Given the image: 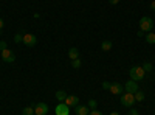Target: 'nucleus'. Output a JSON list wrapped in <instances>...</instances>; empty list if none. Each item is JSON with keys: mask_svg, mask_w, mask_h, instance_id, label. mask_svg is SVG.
Listing matches in <instances>:
<instances>
[{"mask_svg": "<svg viewBox=\"0 0 155 115\" xmlns=\"http://www.w3.org/2000/svg\"><path fill=\"white\" fill-rule=\"evenodd\" d=\"M152 28H153V19L152 17L144 16V17L140 19V30L143 33H150Z\"/></svg>", "mask_w": 155, "mask_h": 115, "instance_id": "1", "label": "nucleus"}, {"mask_svg": "<svg viewBox=\"0 0 155 115\" xmlns=\"http://www.w3.org/2000/svg\"><path fill=\"white\" fill-rule=\"evenodd\" d=\"M129 75H130V79L134 81H141L144 78L146 72L143 70V67H132L130 70H129Z\"/></svg>", "mask_w": 155, "mask_h": 115, "instance_id": "2", "label": "nucleus"}, {"mask_svg": "<svg viewBox=\"0 0 155 115\" xmlns=\"http://www.w3.org/2000/svg\"><path fill=\"white\" fill-rule=\"evenodd\" d=\"M121 104L123 106H126V107H132L134 104H135V95L134 93H129V92H126L124 95H121Z\"/></svg>", "mask_w": 155, "mask_h": 115, "instance_id": "3", "label": "nucleus"}, {"mask_svg": "<svg viewBox=\"0 0 155 115\" xmlns=\"http://www.w3.org/2000/svg\"><path fill=\"white\" fill-rule=\"evenodd\" d=\"M27 47H34L36 45V42H37V37L34 36V34H31V33H25L23 34V41H22Z\"/></svg>", "mask_w": 155, "mask_h": 115, "instance_id": "4", "label": "nucleus"}, {"mask_svg": "<svg viewBox=\"0 0 155 115\" xmlns=\"http://www.w3.org/2000/svg\"><path fill=\"white\" fill-rule=\"evenodd\" d=\"M47 113H48V104L47 103L34 104V115H47Z\"/></svg>", "mask_w": 155, "mask_h": 115, "instance_id": "5", "label": "nucleus"}, {"mask_svg": "<svg viewBox=\"0 0 155 115\" xmlns=\"http://www.w3.org/2000/svg\"><path fill=\"white\" fill-rule=\"evenodd\" d=\"M2 59H3V62H8V64H11V62H14V61H16V55L12 53L11 50L5 48L3 52H2Z\"/></svg>", "mask_w": 155, "mask_h": 115, "instance_id": "6", "label": "nucleus"}, {"mask_svg": "<svg viewBox=\"0 0 155 115\" xmlns=\"http://www.w3.org/2000/svg\"><path fill=\"white\" fill-rule=\"evenodd\" d=\"M124 90L129 92V93H135V92H138V83L134 81V79L127 81V83L124 84Z\"/></svg>", "mask_w": 155, "mask_h": 115, "instance_id": "7", "label": "nucleus"}, {"mask_svg": "<svg viewBox=\"0 0 155 115\" xmlns=\"http://www.w3.org/2000/svg\"><path fill=\"white\" fill-rule=\"evenodd\" d=\"M56 115H70V107L65 104V103H59L54 109Z\"/></svg>", "mask_w": 155, "mask_h": 115, "instance_id": "8", "label": "nucleus"}, {"mask_svg": "<svg viewBox=\"0 0 155 115\" xmlns=\"http://www.w3.org/2000/svg\"><path fill=\"white\" fill-rule=\"evenodd\" d=\"M64 103H65L68 107H76L78 104H79V100H78L76 95H67V98H65Z\"/></svg>", "mask_w": 155, "mask_h": 115, "instance_id": "9", "label": "nucleus"}, {"mask_svg": "<svg viewBox=\"0 0 155 115\" xmlns=\"http://www.w3.org/2000/svg\"><path fill=\"white\" fill-rule=\"evenodd\" d=\"M109 90H110L112 93H115V95H123L124 86H121V84H118V83H115V84H112V86H110Z\"/></svg>", "mask_w": 155, "mask_h": 115, "instance_id": "10", "label": "nucleus"}, {"mask_svg": "<svg viewBox=\"0 0 155 115\" xmlns=\"http://www.w3.org/2000/svg\"><path fill=\"white\" fill-rule=\"evenodd\" d=\"M88 106H82V104H78L74 107V113L76 115H88Z\"/></svg>", "mask_w": 155, "mask_h": 115, "instance_id": "11", "label": "nucleus"}, {"mask_svg": "<svg viewBox=\"0 0 155 115\" xmlns=\"http://www.w3.org/2000/svg\"><path fill=\"white\" fill-rule=\"evenodd\" d=\"M68 58L73 61V59H78L79 58V50H78L76 47H71L70 50H68Z\"/></svg>", "mask_w": 155, "mask_h": 115, "instance_id": "12", "label": "nucleus"}, {"mask_svg": "<svg viewBox=\"0 0 155 115\" xmlns=\"http://www.w3.org/2000/svg\"><path fill=\"white\" fill-rule=\"evenodd\" d=\"M22 115H34V104L33 106H28V107H23Z\"/></svg>", "mask_w": 155, "mask_h": 115, "instance_id": "13", "label": "nucleus"}, {"mask_svg": "<svg viewBox=\"0 0 155 115\" xmlns=\"http://www.w3.org/2000/svg\"><path fill=\"white\" fill-rule=\"evenodd\" d=\"M56 98L61 101V103H64V101H65V98H67V93L64 92V90H58V92H56Z\"/></svg>", "mask_w": 155, "mask_h": 115, "instance_id": "14", "label": "nucleus"}, {"mask_svg": "<svg viewBox=\"0 0 155 115\" xmlns=\"http://www.w3.org/2000/svg\"><path fill=\"white\" fill-rule=\"evenodd\" d=\"M146 42H147V44H155V33L150 31V33L146 34Z\"/></svg>", "mask_w": 155, "mask_h": 115, "instance_id": "15", "label": "nucleus"}, {"mask_svg": "<svg viewBox=\"0 0 155 115\" xmlns=\"http://www.w3.org/2000/svg\"><path fill=\"white\" fill-rule=\"evenodd\" d=\"M101 48H102V52H109V50L112 48V42L110 41H104L101 44Z\"/></svg>", "mask_w": 155, "mask_h": 115, "instance_id": "16", "label": "nucleus"}, {"mask_svg": "<svg viewBox=\"0 0 155 115\" xmlns=\"http://www.w3.org/2000/svg\"><path fill=\"white\" fill-rule=\"evenodd\" d=\"M134 95H135V101H138V103H140V101H143V100H144V93H143V92H141V90H138V92H135Z\"/></svg>", "mask_w": 155, "mask_h": 115, "instance_id": "17", "label": "nucleus"}, {"mask_svg": "<svg viewBox=\"0 0 155 115\" xmlns=\"http://www.w3.org/2000/svg\"><path fill=\"white\" fill-rule=\"evenodd\" d=\"M87 106H88V109H92V110L96 109V106H98L96 100H93V98H92V100H88V104H87Z\"/></svg>", "mask_w": 155, "mask_h": 115, "instance_id": "18", "label": "nucleus"}, {"mask_svg": "<svg viewBox=\"0 0 155 115\" xmlns=\"http://www.w3.org/2000/svg\"><path fill=\"white\" fill-rule=\"evenodd\" d=\"M71 66H73V69H79V67H81V59H79V58L73 59V61H71Z\"/></svg>", "mask_w": 155, "mask_h": 115, "instance_id": "19", "label": "nucleus"}, {"mask_svg": "<svg viewBox=\"0 0 155 115\" xmlns=\"http://www.w3.org/2000/svg\"><path fill=\"white\" fill-rule=\"evenodd\" d=\"M143 70L144 72H152V64L150 62H144L143 64Z\"/></svg>", "mask_w": 155, "mask_h": 115, "instance_id": "20", "label": "nucleus"}, {"mask_svg": "<svg viewBox=\"0 0 155 115\" xmlns=\"http://www.w3.org/2000/svg\"><path fill=\"white\" fill-rule=\"evenodd\" d=\"M22 41H23V34L17 33V34L14 36V42H22Z\"/></svg>", "mask_w": 155, "mask_h": 115, "instance_id": "21", "label": "nucleus"}, {"mask_svg": "<svg viewBox=\"0 0 155 115\" xmlns=\"http://www.w3.org/2000/svg\"><path fill=\"white\" fill-rule=\"evenodd\" d=\"M5 48H8V44L5 41H0V52H3Z\"/></svg>", "mask_w": 155, "mask_h": 115, "instance_id": "22", "label": "nucleus"}, {"mask_svg": "<svg viewBox=\"0 0 155 115\" xmlns=\"http://www.w3.org/2000/svg\"><path fill=\"white\" fill-rule=\"evenodd\" d=\"M127 115H140V112H138V110H137L135 107H132L130 110H129V112H127Z\"/></svg>", "mask_w": 155, "mask_h": 115, "instance_id": "23", "label": "nucleus"}, {"mask_svg": "<svg viewBox=\"0 0 155 115\" xmlns=\"http://www.w3.org/2000/svg\"><path fill=\"white\" fill-rule=\"evenodd\" d=\"M88 115H102V112H99V110H96V109H93L92 112H88Z\"/></svg>", "mask_w": 155, "mask_h": 115, "instance_id": "24", "label": "nucleus"}, {"mask_svg": "<svg viewBox=\"0 0 155 115\" xmlns=\"http://www.w3.org/2000/svg\"><path fill=\"white\" fill-rule=\"evenodd\" d=\"M110 83H102V89H106V90H109V89H110Z\"/></svg>", "mask_w": 155, "mask_h": 115, "instance_id": "25", "label": "nucleus"}, {"mask_svg": "<svg viewBox=\"0 0 155 115\" xmlns=\"http://www.w3.org/2000/svg\"><path fill=\"white\" fill-rule=\"evenodd\" d=\"M109 2H110V5H116V3L120 2V0H109Z\"/></svg>", "mask_w": 155, "mask_h": 115, "instance_id": "26", "label": "nucleus"}, {"mask_svg": "<svg viewBox=\"0 0 155 115\" xmlns=\"http://www.w3.org/2000/svg\"><path fill=\"white\" fill-rule=\"evenodd\" d=\"M143 34H144V33H143V31H141V30H140V31L137 33V36H138V37H143Z\"/></svg>", "mask_w": 155, "mask_h": 115, "instance_id": "27", "label": "nucleus"}, {"mask_svg": "<svg viewBox=\"0 0 155 115\" xmlns=\"http://www.w3.org/2000/svg\"><path fill=\"white\" fill-rule=\"evenodd\" d=\"M2 28H3V19L0 17V30H2Z\"/></svg>", "mask_w": 155, "mask_h": 115, "instance_id": "28", "label": "nucleus"}, {"mask_svg": "<svg viewBox=\"0 0 155 115\" xmlns=\"http://www.w3.org/2000/svg\"><path fill=\"white\" fill-rule=\"evenodd\" d=\"M150 8H152V9H153V11H155V0H153V2H152V3H150Z\"/></svg>", "mask_w": 155, "mask_h": 115, "instance_id": "29", "label": "nucleus"}, {"mask_svg": "<svg viewBox=\"0 0 155 115\" xmlns=\"http://www.w3.org/2000/svg\"><path fill=\"white\" fill-rule=\"evenodd\" d=\"M110 115H120V113H118V112H112Z\"/></svg>", "mask_w": 155, "mask_h": 115, "instance_id": "30", "label": "nucleus"}, {"mask_svg": "<svg viewBox=\"0 0 155 115\" xmlns=\"http://www.w3.org/2000/svg\"><path fill=\"white\" fill-rule=\"evenodd\" d=\"M153 20H155V19H153Z\"/></svg>", "mask_w": 155, "mask_h": 115, "instance_id": "31", "label": "nucleus"}]
</instances>
